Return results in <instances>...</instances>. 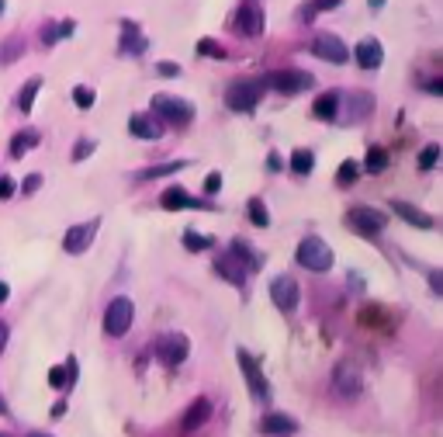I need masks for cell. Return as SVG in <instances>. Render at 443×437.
<instances>
[{
	"mask_svg": "<svg viewBox=\"0 0 443 437\" xmlns=\"http://www.w3.org/2000/svg\"><path fill=\"white\" fill-rule=\"evenodd\" d=\"M353 59H357V66H361V70H378V66H381V59H385V49H381V42L364 38V42H357Z\"/></svg>",
	"mask_w": 443,
	"mask_h": 437,
	"instance_id": "cell-16",
	"label": "cell"
},
{
	"mask_svg": "<svg viewBox=\"0 0 443 437\" xmlns=\"http://www.w3.org/2000/svg\"><path fill=\"white\" fill-rule=\"evenodd\" d=\"M364 170L367 174L388 170V149H385V146H370V149H367V160H364Z\"/></svg>",
	"mask_w": 443,
	"mask_h": 437,
	"instance_id": "cell-24",
	"label": "cell"
},
{
	"mask_svg": "<svg viewBox=\"0 0 443 437\" xmlns=\"http://www.w3.org/2000/svg\"><path fill=\"white\" fill-rule=\"evenodd\" d=\"M246 212H250V218H253V226H260V229L270 226V212H267L263 198H250V201H246Z\"/></svg>",
	"mask_w": 443,
	"mask_h": 437,
	"instance_id": "cell-28",
	"label": "cell"
},
{
	"mask_svg": "<svg viewBox=\"0 0 443 437\" xmlns=\"http://www.w3.org/2000/svg\"><path fill=\"white\" fill-rule=\"evenodd\" d=\"M233 253L239 257V260H242V264H246V268H253V271H257V268L263 264V257L250 243H246V240H233Z\"/></svg>",
	"mask_w": 443,
	"mask_h": 437,
	"instance_id": "cell-25",
	"label": "cell"
},
{
	"mask_svg": "<svg viewBox=\"0 0 443 437\" xmlns=\"http://www.w3.org/2000/svg\"><path fill=\"white\" fill-rule=\"evenodd\" d=\"M437 160H440V146H437V142H429V146L419 153V167H422V170H433Z\"/></svg>",
	"mask_w": 443,
	"mask_h": 437,
	"instance_id": "cell-35",
	"label": "cell"
},
{
	"mask_svg": "<svg viewBox=\"0 0 443 437\" xmlns=\"http://www.w3.org/2000/svg\"><path fill=\"white\" fill-rule=\"evenodd\" d=\"M312 167H315L312 149H294V153H291V170H294V174H312Z\"/></svg>",
	"mask_w": 443,
	"mask_h": 437,
	"instance_id": "cell-30",
	"label": "cell"
},
{
	"mask_svg": "<svg viewBox=\"0 0 443 437\" xmlns=\"http://www.w3.org/2000/svg\"><path fill=\"white\" fill-rule=\"evenodd\" d=\"M94 101H97L94 87H83V83H80V87H73V105H77V108H90Z\"/></svg>",
	"mask_w": 443,
	"mask_h": 437,
	"instance_id": "cell-34",
	"label": "cell"
},
{
	"mask_svg": "<svg viewBox=\"0 0 443 437\" xmlns=\"http://www.w3.org/2000/svg\"><path fill=\"white\" fill-rule=\"evenodd\" d=\"M35 142H38V132H35V129L18 132V136H14V142H11V157H14V160H18V157H25V149H31Z\"/></svg>",
	"mask_w": 443,
	"mask_h": 437,
	"instance_id": "cell-27",
	"label": "cell"
},
{
	"mask_svg": "<svg viewBox=\"0 0 443 437\" xmlns=\"http://www.w3.org/2000/svg\"><path fill=\"white\" fill-rule=\"evenodd\" d=\"M159 209L181 212V209H211V205L208 201H201V198H191L183 188H166V191L159 194Z\"/></svg>",
	"mask_w": 443,
	"mask_h": 437,
	"instance_id": "cell-14",
	"label": "cell"
},
{
	"mask_svg": "<svg viewBox=\"0 0 443 437\" xmlns=\"http://www.w3.org/2000/svg\"><path fill=\"white\" fill-rule=\"evenodd\" d=\"M73 379H77V361H73V357H70L63 368L55 364L53 372H49V382H53V389H70V385H73Z\"/></svg>",
	"mask_w": 443,
	"mask_h": 437,
	"instance_id": "cell-22",
	"label": "cell"
},
{
	"mask_svg": "<svg viewBox=\"0 0 443 437\" xmlns=\"http://www.w3.org/2000/svg\"><path fill=\"white\" fill-rule=\"evenodd\" d=\"M350 281H353V292H364V278H357V274H350Z\"/></svg>",
	"mask_w": 443,
	"mask_h": 437,
	"instance_id": "cell-44",
	"label": "cell"
},
{
	"mask_svg": "<svg viewBox=\"0 0 443 437\" xmlns=\"http://www.w3.org/2000/svg\"><path fill=\"white\" fill-rule=\"evenodd\" d=\"M38 188H42V177H38V174H31V177L21 181V191H25V194H35Z\"/></svg>",
	"mask_w": 443,
	"mask_h": 437,
	"instance_id": "cell-39",
	"label": "cell"
},
{
	"mask_svg": "<svg viewBox=\"0 0 443 437\" xmlns=\"http://www.w3.org/2000/svg\"><path fill=\"white\" fill-rule=\"evenodd\" d=\"M0 437H7V434H0Z\"/></svg>",
	"mask_w": 443,
	"mask_h": 437,
	"instance_id": "cell-52",
	"label": "cell"
},
{
	"mask_svg": "<svg viewBox=\"0 0 443 437\" xmlns=\"http://www.w3.org/2000/svg\"><path fill=\"white\" fill-rule=\"evenodd\" d=\"M38 87H42V77H31V80L25 83V90H21V111H31V105H35V94H38Z\"/></svg>",
	"mask_w": 443,
	"mask_h": 437,
	"instance_id": "cell-33",
	"label": "cell"
},
{
	"mask_svg": "<svg viewBox=\"0 0 443 437\" xmlns=\"http://www.w3.org/2000/svg\"><path fill=\"white\" fill-rule=\"evenodd\" d=\"M14 191H18V184H14V177H0V201H7V198H14Z\"/></svg>",
	"mask_w": 443,
	"mask_h": 437,
	"instance_id": "cell-38",
	"label": "cell"
},
{
	"mask_svg": "<svg viewBox=\"0 0 443 437\" xmlns=\"http://www.w3.org/2000/svg\"><path fill=\"white\" fill-rule=\"evenodd\" d=\"M94 153V139H80L77 146H73V164H80V160H87Z\"/></svg>",
	"mask_w": 443,
	"mask_h": 437,
	"instance_id": "cell-37",
	"label": "cell"
},
{
	"mask_svg": "<svg viewBox=\"0 0 443 437\" xmlns=\"http://www.w3.org/2000/svg\"><path fill=\"white\" fill-rule=\"evenodd\" d=\"M191 354V344H187V337L183 333H163L156 340V357L163 364H183V357Z\"/></svg>",
	"mask_w": 443,
	"mask_h": 437,
	"instance_id": "cell-8",
	"label": "cell"
},
{
	"mask_svg": "<svg viewBox=\"0 0 443 437\" xmlns=\"http://www.w3.org/2000/svg\"><path fill=\"white\" fill-rule=\"evenodd\" d=\"M270 87L281 90V94H301V90L312 87V73H305V70H277V73H270Z\"/></svg>",
	"mask_w": 443,
	"mask_h": 437,
	"instance_id": "cell-12",
	"label": "cell"
},
{
	"mask_svg": "<svg viewBox=\"0 0 443 437\" xmlns=\"http://www.w3.org/2000/svg\"><path fill=\"white\" fill-rule=\"evenodd\" d=\"M312 4V11H336L343 0H309Z\"/></svg>",
	"mask_w": 443,
	"mask_h": 437,
	"instance_id": "cell-42",
	"label": "cell"
},
{
	"mask_svg": "<svg viewBox=\"0 0 443 437\" xmlns=\"http://www.w3.org/2000/svg\"><path fill=\"white\" fill-rule=\"evenodd\" d=\"M129 132L139 139H159L163 136V122L156 115H132L129 118Z\"/></svg>",
	"mask_w": 443,
	"mask_h": 437,
	"instance_id": "cell-17",
	"label": "cell"
},
{
	"mask_svg": "<svg viewBox=\"0 0 443 437\" xmlns=\"http://www.w3.org/2000/svg\"><path fill=\"white\" fill-rule=\"evenodd\" d=\"M7 295H11V288H7V285L0 281V302H7Z\"/></svg>",
	"mask_w": 443,
	"mask_h": 437,
	"instance_id": "cell-47",
	"label": "cell"
},
{
	"mask_svg": "<svg viewBox=\"0 0 443 437\" xmlns=\"http://www.w3.org/2000/svg\"><path fill=\"white\" fill-rule=\"evenodd\" d=\"M267 170H270V174L284 170V157H281V153H270V157H267Z\"/></svg>",
	"mask_w": 443,
	"mask_h": 437,
	"instance_id": "cell-41",
	"label": "cell"
},
{
	"mask_svg": "<svg viewBox=\"0 0 443 437\" xmlns=\"http://www.w3.org/2000/svg\"><path fill=\"white\" fill-rule=\"evenodd\" d=\"M28 437H49V434H28Z\"/></svg>",
	"mask_w": 443,
	"mask_h": 437,
	"instance_id": "cell-50",
	"label": "cell"
},
{
	"mask_svg": "<svg viewBox=\"0 0 443 437\" xmlns=\"http://www.w3.org/2000/svg\"><path fill=\"white\" fill-rule=\"evenodd\" d=\"M333 246L326 243V240H319V236H305L301 243H298V264L305 268V271H315V274H322V271H329L333 268Z\"/></svg>",
	"mask_w": 443,
	"mask_h": 437,
	"instance_id": "cell-1",
	"label": "cell"
},
{
	"mask_svg": "<svg viewBox=\"0 0 443 437\" xmlns=\"http://www.w3.org/2000/svg\"><path fill=\"white\" fill-rule=\"evenodd\" d=\"M333 389H336L343 399H357L361 389H364V375H361V368H357L353 361H339L336 368H333Z\"/></svg>",
	"mask_w": 443,
	"mask_h": 437,
	"instance_id": "cell-5",
	"label": "cell"
},
{
	"mask_svg": "<svg viewBox=\"0 0 443 437\" xmlns=\"http://www.w3.org/2000/svg\"><path fill=\"white\" fill-rule=\"evenodd\" d=\"M391 212L402 216L409 226H416V229H433V216L416 209V205H409V201H391Z\"/></svg>",
	"mask_w": 443,
	"mask_h": 437,
	"instance_id": "cell-18",
	"label": "cell"
},
{
	"mask_svg": "<svg viewBox=\"0 0 443 437\" xmlns=\"http://www.w3.org/2000/svg\"><path fill=\"white\" fill-rule=\"evenodd\" d=\"M156 73H159V77H177V73H181V66H177V63H159Z\"/></svg>",
	"mask_w": 443,
	"mask_h": 437,
	"instance_id": "cell-43",
	"label": "cell"
},
{
	"mask_svg": "<svg viewBox=\"0 0 443 437\" xmlns=\"http://www.w3.org/2000/svg\"><path fill=\"white\" fill-rule=\"evenodd\" d=\"M0 14H4V0H0Z\"/></svg>",
	"mask_w": 443,
	"mask_h": 437,
	"instance_id": "cell-51",
	"label": "cell"
},
{
	"mask_svg": "<svg viewBox=\"0 0 443 437\" xmlns=\"http://www.w3.org/2000/svg\"><path fill=\"white\" fill-rule=\"evenodd\" d=\"M235 31H239L242 38H260L263 35V7L260 4L246 0V4L239 7V14H235Z\"/></svg>",
	"mask_w": 443,
	"mask_h": 437,
	"instance_id": "cell-11",
	"label": "cell"
},
{
	"mask_svg": "<svg viewBox=\"0 0 443 437\" xmlns=\"http://www.w3.org/2000/svg\"><path fill=\"white\" fill-rule=\"evenodd\" d=\"M218 188H222V174H208L205 177V194H215Z\"/></svg>",
	"mask_w": 443,
	"mask_h": 437,
	"instance_id": "cell-40",
	"label": "cell"
},
{
	"mask_svg": "<svg viewBox=\"0 0 443 437\" xmlns=\"http://www.w3.org/2000/svg\"><path fill=\"white\" fill-rule=\"evenodd\" d=\"M198 53H201V56H215V59H225V49H222L218 42H211V38H201V42H198Z\"/></svg>",
	"mask_w": 443,
	"mask_h": 437,
	"instance_id": "cell-36",
	"label": "cell"
},
{
	"mask_svg": "<svg viewBox=\"0 0 443 437\" xmlns=\"http://www.w3.org/2000/svg\"><path fill=\"white\" fill-rule=\"evenodd\" d=\"M153 115H156L159 122H166V125H177L183 129L191 118H194V108L181 101V98H174V94H156L153 98Z\"/></svg>",
	"mask_w": 443,
	"mask_h": 437,
	"instance_id": "cell-2",
	"label": "cell"
},
{
	"mask_svg": "<svg viewBox=\"0 0 443 437\" xmlns=\"http://www.w3.org/2000/svg\"><path fill=\"white\" fill-rule=\"evenodd\" d=\"M429 94H443V80H433V83H429Z\"/></svg>",
	"mask_w": 443,
	"mask_h": 437,
	"instance_id": "cell-45",
	"label": "cell"
},
{
	"mask_svg": "<svg viewBox=\"0 0 443 437\" xmlns=\"http://www.w3.org/2000/svg\"><path fill=\"white\" fill-rule=\"evenodd\" d=\"M367 4H370L374 11H381V7H385V0H367Z\"/></svg>",
	"mask_w": 443,
	"mask_h": 437,
	"instance_id": "cell-48",
	"label": "cell"
},
{
	"mask_svg": "<svg viewBox=\"0 0 443 437\" xmlns=\"http://www.w3.org/2000/svg\"><path fill=\"white\" fill-rule=\"evenodd\" d=\"M346 226H350L353 233H361V236H378V233L388 226V218H385V212H378V209L361 205V209H350V212H346Z\"/></svg>",
	"mask_w": 443,
	"mask_h": 437,
	"instance_id": "cell-6",
	"label": "cell"
},
{
	"mask_svg": "<svg viewBox=\"0 0 443 437\" xmlns=\"http://www.w3.org/2000/svg\"><path fill=\"white\" fill-rule=\"evenodd\" d=\"M260 431L263 434H294V431H298V420H291L287 413H270V416H263Z\"/></svg>",
	"mask_w": 443,
	"mask_h": 437,
	"instance_id": "cell-20",
	"label": "cell"
},
{
	"mask_svg": "<svg viewBox=\"0 0 443 437\" xmlns=\"http://www.w3.org/2000/svg\"><path fill=\"white\" fill-rule=\"evenodd\" d=\"M215 271L222 274L229 285L242 288V285H246V274H250V268H246L235 253H218V257H215Z\"/></svg>",
	"mask_w": 443,
	"mask_h": 437,
	"instance_id": "cell-13",
	"label": "cell"
},
{
	"mask_svg": "<svg viewBox=\"0 0 443 437\" xmlns=\"http://www.w3.org/2000/svg\"><path fill=\"white\" fill-rule=\"evenodd\" d=\"M146 49V38L139 35V28L132 25V21H125V31H122V53H142Z\"/></svg>",
	"mask_w": 443,
	"mask_h": 437,
	"instance_id": "cell-23",
	"label": "cell"
},
{
	"mask_svg": "<svg viewBox=\"0 0 443 437\" xmlns=\"http://www.w3.org/2000/svg\"><path fill=\"white\" fill-rule=\"evenodd\" d=\"M357 177H361V164H357V160H343V167H339V174H336L339 184H343V188H350Z\"/></svg>",
	"mask_w": 443,
	"mask_h": 437,
	"instance_id": "cell-31",
	"label": "cell"
},
{
	"mask_svg": "<svg viewBox=\"0 0 443 437\" xmlns=\"http://www.w3.org/2000/svg\"><path fill=\"white\" fill-rule=\"evenodd\" d=\"M21 53H25V38L21 35H11L7 42H0V63H14Z\"/></svg>",
	"mask_w": 443,
	"mask_h": 437,
	"instance_id": "cell-26",
	"label": "cell"
},
{
	"mask_svg": "<svg viewBox=\"0 0 443 437\" xmlns=\"http://www.w3.org/2000/svg\"><path fill=\"white\" fill-rule=\"evenodd\" d=\"M0 413H7V406H4V399H0Z\"/></svg>",
	"mask_w": 443,
	"mask_h": 437,
	"instance_id": "cell-49",
	"label": "cell"
},
{
	"mask_svg": "<svg viewBox=\"0 0 443 437\" xmlns=\"http://www.w3.org/2000/svg\"><path fill=\"white\" fill-rule=\"evenodd\" d=\"M183 246H187V250H211L215 240H211V236H201V233H194V229H187V233H183Z\"/></svg>",
	"mask_w": 443,
	"mask_h": 437,
	"instance_id": "cell-32",
	"label": "cell"
},
{
	"mask_svg": "<svg viewBox=\"0 0 443 437\" xmlns=\"http://www.w3.org/2000/svg\"><path fill=\"white\" fill-rule=\"evenodd\" d=\"M94 233H97V222H80V226H70V233H66V240H63V250L66 253H83L90 240H94Z\"/></svg>",
	"mask_w": 443,
	"mask_h": 437,
	"instance_id": "cell-15",
	"label": "cell"
},
{
	"mask_svg": "<svg viewBox=\"0 0 443 437\" xmlns=\"http://www.w3.org/2000/svg\"><path fill=\"white\" fill-rule=\"evenodd\" d=\"M183 160H174V164H156L149 167V170H139V181H153V177H166V174H177V170H183Z\"/></svg>",
	"mask_w": 443,
	"mask_h": 437,
	"instance_id": "cell-29",
	"label": "cell"
},
{
	"mask_svg": "<svg viewBox=\"0 0 443 437\" xmlns=\"http://www.w3.org/2000/svg\"><path fill=\"white\" fill-rule=\"evenodd\" d=\"M239 372H242V379H246V385H250V392H253V399H260V403H267L270 399V382L263 379L260 364H257V357L250 354V351H242L239 347Z\"/></svg>",
	"mask_w": 443,
	"mask_h": 437,
	"instance_id": "cell-4",
	"label": "cell"
},
{
	"mask_svg": "<svg viewBox=\"0 0 443 437\" xmlns=\"http://www.w3.org/2000/svg\"><path fill=\"white\" fill-rule=\"evenodd\" d=\"M260 98H263L260 83H233V87L225 90V105L233 111H253L260 105Z\"/></svg>",
	"mask_w": 443,
	"mask_h": 437,
	"instance_id": "cell-10",
	"label": "cell"
},
{
	"mask_svg": "<svg viewBox=\"0 0 443 437\" xmlns=\"http://www.w3.org/2000/svg\"><path fill=\"white\" fill-rule=\"evenodd\" d=\"M132 320H135L132 299L118 295V299H111V305H107V312H105V333L107 337H125L132 327Z\"/></svg>",
	"mask_w": 443,
	"mask_h": 437,
	"instance_id": "cell-3",
	"label": "cell"
},
{
	"mask_svg": "<svg viewBox=\"0 0 443 437\" xmlns=\"http://www.w3.org/2000/svg\"><path fill=\"white\" fill-rule=\"evenodd\" d=\"M336 111H339V94H336V90H326V94H319V98H315V105H312L315 118L333 122V118H336Z\"/></svg>",
	"mask_w": 443,
	"mask_h": 437,
	"instance_id": "cell-21",
	"label": "cell"
},
{
	"mask_svg": "<svg viewBox=\"0 0 443 437\" xmlns=\"http://www.w3.org/2000/svg\"><path fill=\"white\" fill-rule=\"evenodd\" d=\"M312 53L319 56V59H326V63H333V66H339V63H346L350 59V49H346V42L339 38V35H333V31H319L312 38Z\"/></svg>",
	"mask_w": 443,
	"mask_h": 437,
	"instance_id": "cell-7",
	"label": "cell"
},
{
	"mask_svg": "<svg viewBox=\"0 0 443 437\" xmlns=\"http://www.w3.org/2000/svg\"><path fill=\"white\" fill-rule=\"evenodd\" d=\"M270 299H274V305H277L281 312H294V309H298V299H301V288H298L294 278L281 274V278L270 281Z\"/></svg>",
	"mask_w": 443,
	"mask_h": 437,
	"instance_id": "cell-9",
	"label": "cell"
},
{
	"mask_svg": "<svg viewBox=\"0 0 443 437\" xmlns=\"http://www.w3.org/2000/svg\"><path fill=\"white\" fill-rule=\"evenodd\" d=\"M208 416H211V403L205 399V396H201V399H194V403L187 406L181 427H183V431H198V427H201V423H205Z\"/></svg>",
	"mask_w": 443,
	"mask_h": 437,
	"instance_id": "cell-19",
	"label": "cell"
},
{
	"mask_svg": "<svg viewBox=\"0 0 443 437\" xmlns=\"http://www.w3.org/2000/svg\"><path fill=\"white\" fill-rule=\"evenodd\" d=\"M4 347H7V327L0 323V351H4Z\"/></svg>",
	"mask_w": 443,
	"mask_h": 437,
	"instance_id": "cell-46",
	"label": "cell"
}]
</instances>
